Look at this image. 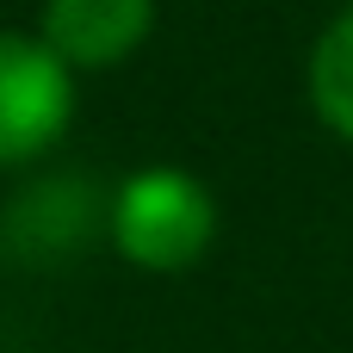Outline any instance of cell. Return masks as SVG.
Wrapping results in <instances>:
<instances>
[{
	"label": "cell",
	"mask_w": 353,
	"mask_h": 353,
	"mask_svg": "<svg viewBox=\"0 0 353 353\" xmlns=\"http://www.w3.org/2000/svg\"><path fill=\"white\" fill-rule=\"evenodd\" d=\"M105 242L137 273H186L217 242V199L174 161L137 168L105 199Z\"/></svg>",
	"instance_id": "cell-1"
},
{
	"label": "cell",
	"mask_w": 353,
	"mask_h": 353,
	"mask_svg": "<svg viewBox=\"0 0 353 353\" xmlns=\"http://www.w3.org/2000/svg\"><path fill=\"white\" fill-rule=\"evenodd\" d=\"M304 99L323 130L353 143V6H341L316 31V43L304 56Z\"/></svg>",
	"instance_id": "cell-5"
},
{
	"label": "cell",
	"mask_w": 353,
	"mask_h": 353,
	"mask_svg": "<svg viewBox=\"0 0 353 353\" xmlns=\"http://www.w3.org/2000/svg\"><path fill=\"white\" fill-rule=\"evenodd\" d=\"M93 223H105V199L87 180H43L12 199L0 236L12 242V261H62L87 242Z\"/></svg>",
	"instance_id": "cell-4"
},
{
	"label": "cell",
	"mask_w": 353,
	"mask_h": 353,
	"mask_svg": "<svg viewBox=\"0 0 353 353\" xmlns=\"http://www.w3.org/2000/svg\"><path fill=\"white\" fill-rule=\"evenodd\" d=\"M155 31V0H43L37 6V37L74 68H124Z\"/></svg>",
	"instance_id": "cell-3"
},
{
	"label": "cell",
	"mask_w": 353,
	"mask_h": 353,
	"mask_svg": "<svg viewBox=\"0 0 353 353\" xmlns=\"http://www.w3.org/2000/svg\"><path fill=\"white\" fill-rule=\"evenodd\" d=\"M74 124V68L37 31H0V168L37 161Z\"/></svg>",
	"instance_id": "cell-2"
}]
</instances>
